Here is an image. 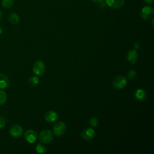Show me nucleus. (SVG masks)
I'll return each instance as SVG.
<instances>
[{"instance_id":"19","label":"nucleus","mask_w":154,"mask_h":154,"mask_svg":"<svg viewBox=\"0 0 154 154\" xmlns=\"http://www.w3.org/2000/svg\"><path fill=\"white\" fill-rule=\"evenodd\" d=\"M99 120L96 117H92L90 119L89 123L90 125L92 127H97L99 125Z\"/></svg>"},{"instance_id":"6","label":"nucleus","mask_w":154,"mask_h":154,"mask_svg":"<svg viewBox=\"0 0 154 154\" xmlns=\"http://www.w3.org/2000/svg\"><path fill=\"white\" fill-rule=\"evenodd\" d=\"M24 138L27 142L32 143L37 140L38 134L34 130L28 129L24 134Z\"/></svg>"},{"instance_id":"23","label":"nucleus","mask_w":154,"mask_h":154,"mask_svg":"<svg viewBox=\"0 0 154 154\" xmlns=\"http://www.w3.org/2000/svg\"><path fill=\"white\" fill-rule=\"evenodd\" d=\"M147 4H151L153 3V0H144Z\"/></svg>"},{"instance_id":"20","label":"nucleus","mask_w":154,"mask_h":154,"mask_svg":"<svg viewBox=\"0 0 154 154\" xmlns=\"http://www.w3.org/2000/svg\"><path fill=\"white\" fill-rule=\"evenodd\" d=\"M137 72L134 70H130L127 73V77L129 79H134L137 77Z\"/></svg>"},{"instance_id":"15","label":"nucleus","mask_w":154,"mask_h":154,"mask_svg":"<svg viewBox=\"0 0 154 154\" xmlns=\"http://www.w3.org/2000/svg\"><path fill=\"white\" fill-rule=\"evenodd\" d=\"M38 83H39V79L36 76H31L28 79V84L32 87H34L37 86Z\"/></svg>"},{"instance_id":"22","label":"nucleus","mask_w":154,"mask_h":154,"mask_svg":"<svg viewBox=\"0 0 154 154\" xmlns=\"http://www.w3.org/2000/svg\"><path fill=\"white\" fill-rule=\"evenodd\" d=\"M134 49H135V50L140 49V48H141V42L140 41H137L134 43Z\"/></svg>"},{"instance_id":"11","label":"nucleus","mask_w":154,"mask_h":154,"mask_svg":"<svg viewBox=\"0 0 154 154\" xmlns=\"http://www.w3.org/2000/svg\"><path fill=\"white\" fill-rule=\"evenodd\" d=\"M134 96L138 101H144L147 97V93L145 90L143 88H137L134 92Z\"/></svg>"},{"instance_id":"25","label":"nucleus","mask_w":154,"mask_h":154,"mask_svg":"<svg viewBox=\"0 0 154 154\" xmlns=\"http://www.w3.org/2000/svg\"><path fill=\"white\" fill-rule=\"evenodd\" d=\"M2 31H3V30H2V27L0 26V34L2 32Z\"/></svg>"},{"instance_id":"13","label":"nucleus","mask_w":154,"mask_h":154,"mask_svg":"<svg viewBox=\"0 0 154 154\" xmlns=\"http://www.w3.org/2000/svg\"><path fill=\"white\" fill-rule=\"evenodd\" d=\"M10 84V80L8 76L4 73H0V88L5 89L7 88Z\"/></svg>"},{"instance_id":"17","label":"nucleus","mask_w":154,"mask_h":154,"mask_svg":"<svg viewBox=\"0 0 154 154\" xmlns=\"http://www.w3.org/2000/svg\"><path fill=\"white\" fill-rule=\"evenodd\" d=\"M35 149L36 151L38 153H40V154H44L45 153L46 151V147L40 143H38L37 144L36 147H35Z\"/></svg>"},{"instance_id":"9","label":"nucleus","mask_w":154,"mask_h":154,"mask_svg":"<svg viewBox=\"0 0 154 154\" xmlns=\"http://www.w3.org/2000/svg\"><path fill=\"white\" fill-rule=\"evenodd\" d=\"M128 61L131 64H135L138 60V54L135 49L129 50L126 55Z\"/></svg>"},{"instance_id":"2","label":"nucleus","mask_w":154,"mask_h":154,"mask_svg":"<svg viewBox=\"0 0 154 154\" xmlns=\"http://www.w3.org/2000/svg\"><path fill=\"white\" fill-rule=\"evenodd\" d=\"M66 128L65 123L62 121H59L57 122L53 127V134L58 137L62 136L66 132Z\"/></svg>"},{"instance_id":"8","label":"nucleus","mask_w":154,"mask_h":154,"mask_svg":"<svg viewBox=\"0 0 154 154\" xmlns=\"http://www.w3.org/2000/svg\"><path fill=\"white\" fill-rule=\"evenodd\" d=\"M82 137L85 140H90L95 136V131L91 128L84 129L81 132Z\"/></svg>"},{"instance_id":"5","label":"nucleus","mask_w":154,"mask_h":154,"mask_svg":"<svg viewBox=\"0 0 154 154\" xmlns=\"http://www.w3.org/2000/svg\"><path fill=\"white\" fill-rule=\"evenodd\" d=\"M23 130L19 125H13L9 129V133L10 135L14 138H18L23 134Z\"/></svg>"},{"instance_id":"24","label":"nucleus","mask_w":154,"mask_h":154,"mask_svg":"<svg viewBox=\"0 0 154 154\" xmlns=\"http://www.w3.org/2000/svg\"><path fill=\"white\" fill-rule=\"evenodd\" d=\"M93 2H95V3H99V2H101L103 1V0H92Z\"/></svg>"},{"instance_id":"16","label":"nucleus","mask_w":154,"mask_h":154,"mask_svg":"<svg viewBox=\"0 0 154 154\" xmlns=\"http://www.w3.org/2000/svg\"><path fill=\"white\" fill-rule=\"evenodd\" d=\"M14 0H2L1 5L5 8H10L14 5Z\"/></svg>"},{"instance_id":"12","label":"nucleus","mask_w":154,"mask_h":154,"mask_svg":"<svg viewBox=\"0 0 154 154\" xmlns=\"http://www.w3.org/2000/svg\"><path fill=\"white\" fill-rule=\"evenodd\" d=\"M107 5L114 8H120L124 5L125 0H105Z\"/></svg>"},{"instance_id":"1","label":"nucleus","mask_w":154,"mask_h":154,"mask_svg":"<svg viewBox=\"0 0 154 154\" xmlns=\"http://www.w3.org/2000/svg\"><path fill=\"white\" fill-rule=\"evenodd\" d=\"M39 140L43 143H51L54 139V134L51 130L45 129L39 134Z\"/></svg>"},{"instance_id":"21","label":"nucleus","mask_w":154,"mask_h":154,"mask_svg":"<svg viewBox=\"0 0 154 154\" xmlns=\"http://www.w3.org/2000/svg\"><path fill=\"white\" fill-rule=\"evenodd\" d=\"M5 126V120L3 117H0V129L4 128Z\"/></svg>"},{"instance_id":"3","label":"nucleus","mask_w":154,"mask_h":154,"mask_svg":"<svg viewBox=\"0 0 154 154\" xmlns=\"http://www.w3.org/2000/svg\"><path fill=\"white\" fill-rule=\"evenodd\" d=\"M127 84V79L123 75H118L113 80L112 85L116 89H122Z\"/></svg>"},{"instance_id":"10","label":"nucleus","mask_w":154,"mask_h":154,"mask_svg":"<svg viewBox=\"0 0 154 154\" xmlns=\"http://www.w3.org/2000/svg\"><path fill=\"white\" fill-rule=\"evenodd\" d=\"M58 118V115L57 112L54 111H49L45 114V119L46 122L52 123L55 122Z\"/></svg>"},{"instance_id":"14","label":"nucleus","mask_w":154,"mask_h":154,"mask_svg":"<svg viewBox=\"0 0 154 154\" xmlns=\"http://www.w3.org/2000/svg\"><path fill=\"white\" fill-rule=\"evenodd\" d=\"M8 20L9 22L13 25H17L20 22V17L15 13H11L8 15Z\"/></svg>"},{"instance_id":"26","label":"nucleus","mask_w":154,"mask_h":154,"mask_svg":"<svg viewBox=\"0 0 154 154\" xmlns=\"http://www.w3.org/2000/svg\"><path fill=\"white\" fill-rule=\"evenodd\" d=\"M2 12L0 11V20H1V18H2Z\"/></svg>"},{"instance_id":"7","label":"nucleus","mask_w":154,"mask_h":154,"mask_svg":"<svg viewBox=\"0 0 154 154\" xmlns=\"http://www.w3.org/2000/svg\"><path fill=\"white\" fill-rule=\"evenodd\" d=\"M154 10L152 6H145L141 11V17L144 20L149 19L153 14Z\"/></svg>"},{"instance_id":"18","label":"nucleus","mask_w":154,"mask_h":154,"mask_svg":"<svg viewBox=\"0 0 154 154\" xmlns=\"http://www.w3.org/2000/svg\"><path fill=\"white\" fill-rule=\"evenodd\" d=\"M7 99V93L2 90H0V105L4 104Z\"/></svg>"},{"instance_id":"4","label":"nucleus","mask_w":154,"mask_h":154,"mask_svg":"<svg viewBox=\"0 0 154 154\" xmlns=\"http://www.w3.org/2000/svg\"><path fill=\"white\" fill-rule=\"evenodd\" d=\"M32 70L35 75L38 76L42 75L45 71V65L44 63L40 60L36 61L34 64Z\"/></svg>"}]
</instances>
